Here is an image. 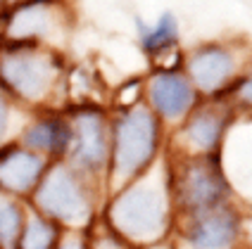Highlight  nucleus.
<instances>
[{"label": "nucleus", "instance_id": "22", "mask_svg": "<svg viewBox=\"0 0 252 249\" xmlns=\"http://www.w3.org/2000/svg\"><path fill=\"white\" fill-rule=\"evenodd\" d=\"M248 240H250V249H252V223H250V230H248Z\"/></svg>", "mask_w": 252, "mask_h": 249}, {"label": "nucleus", "instance_id": "21", "mask_svg": "<svg viewBox=\"0 0 252 249\" xmlns=\"http://www.w3.org/2000/svg\"><path fill=\"white\" fill-rule=\"evenodd\" d=\"M22 0H0V7H10V5H17Z\"/></svg>", "mask_w": 252, "mask_h": 249}, {"label": "nucleus", "instance_id": "13", "mask_svg": "<svg viewBox=\"0 0 252 249\" xmlns=\"http://www.w3.org/2000/svg\"><path fill=\"white\" fill-rule=\"evenodd\" d=\"M228 124H231V110L226 105L219 102L195 105L181 126V138L195 152V157L214 154L219 152Z\"/></svg>", "mask_w": 252, "mask_h": 249}, {"label": "nucleus", "instance_id": "12", "mask_svg": "<svg viewBox=\"0 0 252 249\" xmlns=\"http://www.w3.org/2000/svg\"><path fill=\"white\" fill-rule=\"evenodd\" d=\"M240 237V216L228 204L190 216L183 240L190 249H233Z\"/></svg>", "mask_w": 252, "mask_h": 249}, {"label": "nucleus", "instance_id": "9", "mask_svg": "<svg viewBox=\"0 0 252 249\" xmlns=\"http://www.w3.org/2000/svg\"><path fill=\"white\" fill-rule=\"evenodd\" d=\"M188 81L202 95H219L238 74V57L231 48L207 43L195 48L186 59Z\"/></svg>", "mask_w": 252, "mask_h": 249}, {"label": "nucleus", "instance_id": "7", "mask_svg": "<svg viewBox=\"0 0 252 249\" xmlns=\"http://www.w3.org/2000/svg\"><path fill=\"white\" fill-rule=\"evenodd\" d=\"M69 116V147L64 162L88 178H95L98 171L110 164V124L98 107L64 110Z\"/></svg>", "mask_w": 252, "mask_h": 249}, {"label": "nucleus", "instance_id": "4", "mask_svg": "<svg viewBox=\"0 0 252 249\" xmlns=\"http://www.w3.org/2000/svg\"><path fill=\"white\" fill-rule=\"evenodd\" d=\"M162 121L148 105H133L122 111L110 131V178L124 188L143 176L157 157Z\"/></svg>", "mask_w": 252, "mask_h": 249}, {"label": "nucleus", "instance_id": "1", "mask_svg": "<svg viewBox=\"0 0 252 249\" xmlns=\"http://www.w3.org/2000/svg\"><path fill=\"white\" fill-rule=\"evenodd\" d=\"M64 57L55 48L0 41V88L24 111L55 107Z\"/></svg>", "mask_w": 252, "mask_h": 249}, {"label": "nucleus", "instance_id": "17", "mask_svg": "<svg viewBox=\"0 0 252 249\" xmlns=\"http://www.w3.org/2000/svg\"><path fill=\"white\" fill-rule=\"evenodd\" d=\"M27 114L29 111L22 110L12 97L0 88V150L17 140L22 126L27 121Z\"/></svg>", "mask_w": 252, "mask_h": 249}, {"label": "nucleus", "instance_id": "8", "mask_svg": "<svg viewBox=\"0 0 252 249\" xmlns=\"http://www.w3.org/2000/svg\"><path fill=\"white\" fill-rule=\"evenodd\" d=\"M69 136L71 131L67 111L50 107V110L29 111L27 121L17 136V142L31 152L45 157L48 162H57L67 157Z\"/></svg>", "mask_w": 252, "mask_h": 249}, {"label": "nucleus", "instance_id": "15", "mask_svg": "<svg viewBox=\"0 0 252 249\" xmlns=\"http://www.w3.org/2000/svg\"><path fill=\"white\" fill-rule=\"evenodd\" d=\"M62 228L53 221L43 219L29 209V219L24 223V230L19 235V242L14 249H57L62 240Z\"/></svg>", "mask_w": 252, "mask_h": 249}, {"label": "nucleus", "instance_id": "3", "mask_svg": "<svg viewBox=\"0 0 252 249\" xmlns=\"http://www.w3.org/2000/svg\"><path fill=\"white\" fill-rule=\"evenodd\" d=\"M27 204L33 214L53 221L64 233H86L93 225L91 178L64 159L48 164Z\"/></svg>", "mask_w": 252, "mask_h": 249}, {"label": "nucleus", "instance_id": "2", "mask_svg": "<svg viewBox=\"0 0 252 249\" xmlns=\"http://www.w3.org/2000/svg\"><path fill=\"white\" fill-rule=\"evenodd\" d=\"M171 188L164 180L145 178V173L126 183L107 204L105 225L128 245H153L169 230Z\"/></svg>", "mask_w": 252, "mask_h": 249}, {"label": "nucleus", "instance_id": "19", "mask_svg": "<svg viewBox=\"0 0 252 249\" xmlns=\"http://www.w3.org/2000/svg\"><path fill=\"white\" fill-rule=\"evenodd\" d=\"M233 90H236V102H238V105L252 107V71L248 76H243L240 81H236Z\"/></svg>", "mask_w": 252, "mask_h": 249}, {"label": "nucleus", "instance_id": "11", "mask_svg": "<svg viewBox=\"0 0 252 249\" xmlns=\"http://www.w3.org/2000/svg\"><path fill=\"white\" fill-rule=\"evenodd\" d=\"M197 105V90L179 71H157L148 81V107L157 119L176 124Z\"/></svg>", "mask_w": 252, "mask_h": 249}, {"label": "nucleus", "instance_id": "10", "mask_svg": "<svg viewBox=\"0 0 252 249\" xmlns=\"http://www.w3.org/2000/svg\"><path fill=\"white\" fill-rule=\"evenodd\" d=\"M48 159L27 150L17 140L0 150V194L27 202L43 178Z\"/></svg>", "mask_w": 252, "mask_h": 249}, {"label": "nucleus", "instance_id": "20", "mask_svg": "<svg viewBox=\"0 0 252 249\" xmlns=\"http://www.w3.org/2000/svg\"><path fill=\"white\" fill-rule=\"evenodd\" d=\"M57 249H88V237L86 233H62Z\"/></svg>", "mask_w": 252, "mask_h": 249}, {"label": "nucleus", "instance_id": "18", "mask_svg": "<svg viewBox=\"0 0 252 249\" xmlns=\"http://www.w3.org/2000/svg\"><path fill=\"white\" fill-rule=\"evenodd\" d=\"M107 228V225H105ZM86 237H88V249H131V245L122 240V237L112 233L110 228L105 230V233H93L91 228L86 230Z\"/></svg>", "mask_w": 252, "mask_h": 249}, {"label": "nucleus", "instance_id": "6", "mask_svg": "<svg viewBox=\"0 0 252 249\" xmlns=\"http://www.w3.org/2000/svg\"><path fill=\"white\" fill-rule=\"evenodd\" d=\"M67 27L62 0H22L0 7V41L33 43L60 50Z\"/></svg>", "mask_w": 252, "mask_h": 249}, {"label": "nucleus", "instance_id": "14", "mask_svg": "<svg viewBox=\"0 0 252 249\" xmlns=\"http://www.w3.org/2000/svg\"><path fill=\"white\" fill-rule=\"evenodd\" d=\"M29 219V204L0 194V249H14Z\"/></svg>", "mask_w": 252, "mask_h": 249}, {"label": "nucleus", "instance_id": "5", "mask_svg": "<svg viewBox=\"0 0 252 249\" xmlns=\"http://www.w3.org/2000/svg\"><path fill=\"white\" fill-rule=\"evenodd\" d=\"M169 188L171 202H176V207L188 216L224 207L231 193L228 180L221 171L219 152L205 157H186L181 168L171 173Z\"/></svg>", "mask_w": 252, "mask_h": 249}, {"label": "nucleus", "instance_id": "16", "mask_svg": "<svg viewBox=\"0 0 252 249\" xmlns=\"http://www.w3.org/2000/svg\"><path fill=\"white\" fill-rule=\"evenodd\" d=\"M138 31H140V48L153 57L169 50V48H174L179 43V22H176V17L171 12L162 14L155 28H145L143 22L138 19Z\"/></svg>", "mask_w": 252, "mask_h": 249}]
</instances>
